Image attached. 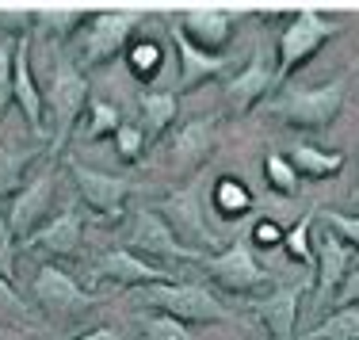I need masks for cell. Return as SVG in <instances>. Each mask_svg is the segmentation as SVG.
Here are the masks:
<instances>
[{
	"instance_id": "6da1fadb",
	"label": "cell",
	"mask_w": 359,
	"mask_h": 340,
	"mask_svg": "<svg viewBox=\"0 0 359 340\" xmlns=\"http://www.w3.org/2000/svg\"><path fill=\"white\" fill-rule=\"evenodd\" d=\"M42 115L50 111V126H46V157L57 161L62 146L69 142V130L81 115V107L88 104V76L76 69V62L69 57V50L57 46V35H50L46 46V76H42Z\"/></svg>"
},
{
	"instance_id": "7a4b0ae2",
	"label": "cell",
	"mask_w": 359,
	"mask_h": 340,
	"mask_svg": "<svg viewBox=\"0 0 359 340\" xmlns=\"http://www.w3.org/2000/svg\"><path fill=\"white\" fill-rule=\"evenodd\" d=\"M348 81H352V73L337 76V81H329V84H318V88H310V84L279 88L276 96L264 104V111L283 118L290 126H302V130H325V126L337 123L340 107H344Z\"/></svg>"
},
{
	"instance_id": "3957f363",
	"label": "cell",
	"mask_w": 359,
	"mask_h": 340,
	"mask_svg": "<svg viewBox=\"0 0 359 340\" xmlns=\"http://www.w3.org/2000/svg\"><path fill=\"white\" fill-rule=\"evenodd\" d=\"M149 23V15L142 12H100V15H84L81 27L69 35V57L76 62V69H96V65L111 62L118 50L130 46V35Z\"/></svg>"
},
{
	"instance_id": "277c9868",
	"label": "cell",
	"mask_w": 359,
	"mask_h": 340,
	"mask_svg": "<svg viewBox=\"0 0 359 340\" xmlns=\"http://www.w3.org/2000/svg\"><path fill=\"white\" fill-rule=\"evenodd\" d=\"M134 302H149L161 313L195 325V321H237V313L210 291L203 279H172V283L134 287Z\"/></svg>"
},
{
	"instance_id": "5b68a950",
	"label": "cell",
	"mask_w": 359,
	"mask_h": 340,
	"mask_svg": "<svg viewBox=\"0 0 359 340\" xmlns=\"http://www.w3.org/2000/svg\"><path fill=\"white\" fill-rule=\"evenodd\" d=\"M210 184H215L210 168H199L184 188H176L172 195H165V199L153 207L168 226H172V233L180 237V241L184 245L191 241V249H218V233L207 222Z\"/></svg>"
},
{
	"instance_id": "8992f818",
	"label": "cell",
	"mask_w": 359,
	"mask_h": 340,
	"mask_svg": "<svg viewBox=\"0 0 359 340\" xmlns=\"http://www.w3.org/2000/svg\"><path fill=\"white\" fill-rule=\"evenodd\" d=\"M195 268L207 271L222 291H229V294L256 299V291H276V276L256 260V249H252L249 237H233L222 252L203 257Z\"/></svg>"
},
{
	"instance_id": "52a82bcc",
	"label": "cell",
	"mask_w": 359,
	"mask_h": 340,
	"mask_svg": "<svg viewBox=\"0 0 359 340\" xmlns=\"http://www.w3.org/2000/svg\"><path fill=\"white\" fill-rule=\"evenodd\" d=\"M344 27L340 20H332V15H321L313 12V8H306V12H294L287 15L283 31H279L276 39V50H279V62H276V88H283L287 76L298 69V65H306L313 54L329 42L337 31Z\"/></svg>"
},
{
	"instance_id": "ba28073f",
	"label": "cell",
	"mask_w": 359,
	"mask_h": 340,
	"mask_svg": "<svg viewBox=\"0 0 359 340\" xmlns=\"http://www.w3.org/2000/svg\"><path fill=\"white\" fill-rule=\"evenodd\" d=\"M126 249L130 252H149V260H180V264H199L203 249H191L172 233V226L157 215L153 207H134L130 210V222H126Z\"/></svg>"
},
{
	"instance_id": "9c48e42d",
	"label": "cell",
	"mask_w": 359,
	"mask_h": 340,
	"mask_svg": "<svg viewBox=\"0 0 359 340\" xmlns=\"http://www.w3.org/2000/svg\"><path fill=\"white\" fill-rule=\"evenodd\" d=\"M31 291H35V302L42 306V313H50L54 321H73V318H81V313H88L92 306L104 302V294L84 291V287L76 283V279L57 264V260L39 264Z\"/></svg>"
},
{
	"instance_id": "30bf717a",
	"label": "cell",
	"mask_w": 359,
	"mask_h": 340,
	"mask_svg": "<svg viewBox=\"0 0 359 340\" xmlns=\"http://www.w3.org/2000/svg\"><path fill=\"white\" fill-rule=\"evenodd\" d=\"M69 176L76 184V199L84 203L88 210L104 218H123L126 199L138 191V184L130 176H115V172H100V168H88L84 161L69 157Z\"/></svg>"
},
{
	"instance_id": "8fae6325",
	"label": "cell",
	"mask_w": 359,
	"mask_h": 340,
	"mask_svg": "<svg viewBox=\"0 0 359 340\" xmlns=\"http://www.w3.org/2000/svg\"><path fill=\"white\" fill-rule=\"evenodd\" d=\"M352 264H355V249L344 237L321 226L318 237H313V313H325V306L337 299Z\"/></svg>"
},
{
	"instance_id": "7c38bea8",
	"label": "cell",
	"mask_w": 359,
	"mask_h": 340,
	"mask_svg": "<svg viewBox=\"0 0 359 340\" xmlns=\"http://www.w3.org/2000/svg\"><path fill=\"white\" fill-rule=\"evenodd\" d=\"M313 291V276H302L294 283H283L268 294H256V299H245V310L256 313L264 329L271 333V340H298V302L302 294Z\"/></svg>"
},
{
	"instance_id": "4fadbf2b",
	"label": "cell",
	"mask_w": 359,
	"mask_h": 340,
	"mask_svg": "<svg viewBox=\"0 0 359 340\" xmlns=\"http://www.w3.org/2000/svg\"><path fill=\"white\" fill-rule=\"evenodd\" d=\"M88 279H96V283H118V287H149V283H172L180 276H172L165 264H153V260L130 252L126 245H115V249L96 257Z\"/></svg>"
},
{
	"instance_id": "5bb4252c",
	"label": "cell",
	"mask_w": 359,
	"mask_h": 340,
	"mask_svg": "<svg viewBox=\"0 0 359 340\" xmlns=\"http://www.w3.org/2000/svg\"><path fill=\"white\" fill-rule=\"evenodd\" d=\"M165 27H168V39H172L176 46V57H180V69H176V96L180 92H191L199 88L203 81H210V76H222L226 69H233L237 65V54H207V50H199L191 39L184 35V31L176 27L172 15H165Z\"/></svg>"
},
{
	"instance_id": "9a60e30c",
	"label": "cell",
	"mask_w": 359,
	"mask_h": 340,
	"mask_svg": "<svg viewBox=\"0 0 359 340\" xmlns=\"http://www.w3.org/2000/svg\"><path fill=\"white\" fill-rule=\"evenodd\" d=\"M54 188H57V161H50L35 180H27L15 191L12 210H8V226H12V233L20 245L42 226V215H46L50 203H54Z\"/></svg>"
},
{
	"instance_id": "2e32d148",
	"label": "cell",
	"mask_w": 359,
	"mask_h": 340,
	"mask_svg": "<svg viewBox=\"0 0 359 340\" xmlns=\"http://www.w3.org/2000/svg\"><path fill=\"white\" fill-rule=\"evenodd\" d=\"M81 245H84V215H81V199H73L54 218H46L20 249H46L57 260H76Z\"/></svg>"
},
{
	"instance_id": "e0dca14e",
	"label": "cell",
	"mask_w": 359,
	"mask_h": 340,
	"mask_svg": "<svg viewBox=\"0 0 359 340\" xmlns=\"http://www.w3.org/2000/svg\"><path fill=\"white\" fill-rule=\"evenodd\" d=\"M271 88H276V69H271V62H268V46L256 42L252 57L245 62V69H237L226 81L222 96H226V104L233 107L237 115H245V111H252V107L260 104Z\"/></svg>"
},
{
	"instance_id": "ac0fdd59",
	"label": "cell",
	"mask_w": 359,
	"mask_h": 340,
	"mask_svg": "<svg viewBox=\"0 0 359 340\" xmlns=\"http://www.w3.org/2000/svg\"><path fill=\"white\" fill-rule=\"evenodd\" d=\"M218 126L222 118L218 115H199V118H187L180 123L165 142V153L176 168H195L210 157V149L218 146Z\"/></svg>"
},
{
	"instance_id": "d6986e66",
	"label": "cell",
	"mask_w": 359,
	"mask_h": 340,
	"mask_svg": "<svg viewBox=\"0 0 359 340\" xmlns=\"http://www.w3.org/2000/svg\"><path fill=\"white\" fill-rule=\"evenodd\" d=\"M176 27L207 54H226L233 27L241 23V12H222V8H207V12H180L172 15Z\"/></svg>"
},
{
	"instance_id": "ffe728a7",
	"label": "cell",
	"mask_w": 359,
	"mask_h": 340,
	"mask_svg": "<svg viewBox=\"0 0 359 340\" xmlns=\"http://www.w3.org/2000/svg\"><path fill=\"white\" fill-rule=\"evenodd\" d=\"M12 104H20L23 118L31 123L35 138L46 142V118H42V88L39 76L31 69V35L23 31L20 46H15V76H12Z\"/></svg>"
},
{
	"instance_id": "44dd1931",
	"label": "cell",
	"mask_w": 359,
	"mask_h": 340,
	"mask_svg": "<svg viewBox=\"0 0 359 340\" xmlns=\"http://www.w3.org/2000/svg\"><path fill=\"white\" fill-rule=\"evenodd\" d=\"M287 161L294 165L298 180H329V176H337L344 168V153H329V149L313 146V142H294Z\"/></svg>"
},
{
	"instance_id": "7402d4cb",
	"label": "cell",
	"mask_w": 359,
	"mask_h": 340,
	"mask_svg": "<svg viewBox=\"0 0 359 340\" xmlns=\"http://www.w3.org/2000/svg\"><path fill=\"white\" fill-rule=\"evenodd\" d=\"M180 111V96L176 92H161V88H145L138 96V115H142V134L145 138H157L168 130V123Z\"/></svg>"
},
{
	"instance_id": "603a6c76",
	"label": "cell",
	"mask_w": 359,
	"mask_h": 340,
	"mask_svg": "<svg viewBox=\"0 0 359 340\" xmlns=\"http://www.w3.org/2000/svg\"><path fill=\"white\" fill-rule=\"evenodd\" d=\"M126 69L138 81H149V88H161V81H165L161 69H172V65L165 62V50H161L157 39H138L126 46Z\"/></svg>"
},
{
	"instance_id": "cb8c5ba5",
	"label": "cell",
	"mask_w": 359,
	"mask_h": 340,
	"mask_svg": "<svg viewBox=\"0 0 359 340\" xmlns=\"http://www.w3.org/2000/svg\"><path fill=\"white\" fill-rule=\"evenodd\" d=\"M46 146H12V142H0V195H15L23 188V172L35 165V157H42Z\"/></svg>"
},
{
	"instance_id": "d4e9b609",
	"label": "cell",
	"mask_w": 359,
	"mask_h": 340,
	"mask_svg": "<svg viewBox=\"0 0 359 340\" xmlns=\"http://www.w3.org/2000/svg\"><path fill=\"white\" fill-rule=\"evenodd\" d=\"M210 207H215L218 218H241L252 210V195L241 180L233 176H222V180L210 184Z\"/></svg>"
},
{
	"instance_id": "484cf974",
	"label": "cell",
	"mask_w": 359,
	"mask_h": 340,
	"mask_svg": "<svg viewBox=\"0 0 359 340\" xmlns=\"http://www.w3.org/2000/svg\"><path fill=\"white\" fill-rule=\"evenodd\" d=\"M298 340H359V306H340L321 325L306 329Z\"/></svg>"
},
{
	"instance_id": "4316f807",
	"label": "cell",
	"mask_w": 359,
	"mask_h": 340,
	"mask_svg": "<svg viewBox=\"0 0 359 340\" xmlns=\"http://www.w3.org/2000/svg\"><path fill=\"white\" fill-rule=\"evenodd\" d=\"M313 222H318V207L306 210V215L290 226V233L283 237V249L290 252V260H298V264H302L306 276H313V241H310Z\"/></svg>"
},
{
	"instance_id": "83f0119b",
	"label": "cell",
	"mask_w": 359,
	"mask_h": 340,
	"mask_svg": "<svg viewBox=\"0 0 359 340\" xmlns=\"http://www.w3.org/2000/svg\"><path fill=\"white\" fill-rule=\"evenodd\" d=\"M138 340H195L191 325H184V321L168 318V313H138Z\"/></svg>"
},
{
	"instance_id": "f1b7e54d",
	"label": "cell",
	"mask_w": 359,
	"mask_h": 340,
	"mask_svg": "<svg viewBox=\"0 0 359 340\" xmlns=\"http://www.w3.org/2000/svg\"><path fill=\"white\" fill-rule=\"evenodd\" d=\"M88 126H84V134H81V142H100L104 134L111 130H118L123 126V118H118V107L115 104H107V100H100V96H88Z\"/></svg>"
},
{
	"instance_id": "f546056e",
	"label": "cell",
	"mask_w": 359,
	"mask_h": 340,
	"mask_svg": "<svg viewBox=\"0 0 359 340\" xmlns=\"http://www.w3.org/2000/svg\"><path fill=\"white\" fill-rule=\"evenodd\" d=\"M15 46H20V35L0 23V118H4L8 104H12V76H15Z\"/></svg>"
},
{
	"instance_id": "4dcf8cb0",
	"label": "cell",
	"mask_w": 359,
	"mask_h": 340,
	"mask_svg": "<svg viewBox=\"0 0 359 340\" xmlns=\"http://www.w3.org/2000/svg\"><path fill=\"white\" fill-rule=\"evenodd\" d=\"M264 176H268L271 191H283V195L298 191V172L283 153H268V157H264Z\"/></svg>"
},
{
	"instance_id": "1f68e13d",
	"label": "cell",
	"mask_w": 359,
	"mask_h": 340,
	"mask_svg": "<svg viewBox=\"0 0 359 340\" xmlns=\"http://www.w3.org/2000/svg\"><path fill=\"white\" fill-rule=\"evenodd\" d=\"M325 229H332L337 237H344L348 245L359 252V215H344V210H318Z\"/></svg>"
},
{
	"instance_id": "d6a6232c",
	"label": "cell",
	"mask_w": 359,
	"mask_h": 340,
	"mask_svg": "<svg viewBox=\"0 0 359 340\" xmlns=\"http://www.w3.org/2000/svg\"><path fill=\"white\" fill-rule=\"evenodd\" d=\"M27 313H31L27 299H23V294L12 287V279L0 276V318H8V321H27Z\"/></svg>"
},
{
	"instance_id": "836d02e7",
	"label": "cell",
	"mask_w": 359,
	"mask_h": 340,
	"mask_svg": "<svg viewBox=\"0 0 359 340\" xmlns=\"http://www.w3.org/2000/svg\"><path fill=\"white\" fill-rule=\"evenodd\" d=\"M15 252H20V241L8 226V215H0V276L12 279V283H15Z\"/></svg>"
},
{
	"instance_id": "e575fe53",
	"label": "cell",
	"mask_w": 359,
	"mask_h": 340,
	"mask_svg": "<svg viewBox=\"0 0 359 340\" xmlns=\"http://www.w3.org/2000/svg\"><path fill=\"white\" fill-rule=\"evenodd\" d=\"M115 146H118V157H123V161H138V157H142V146H145L142 126L123 123V126L115 130Z\"/></svg>"
},
{
	"instance_id": "d590c367",
	"label": "cell",
	"mask_w": 359,
	"mask_h": 340,
	"mask_svg": "<svg viewBox=\"0 0 359 340\" xmlns=\"http://www.w3.org/2000/svg\"><path fill=\"white\" fill-rule=\"evenodd\" d=\"M340 306H359V260L348 268L344 283H340V291H337V310Z\"/></svg>"
},
{
	"instance_id": "8d00e7d4",
	"label": "cell",
	"mask_w": 359,
	"mask_h": 340,
	"mask_svg": "<svg viewBox=\"0 0 359 340\" xmlns=\"http://www.w3.org/2000/svg\"><path fill=\"white\" fill-rule=\"evenodd\" d=\"M287 233H279V226L271 222V218H264V222H256L252 229V249H264V245H279Z\"/></svg>"
},
{
	"instance_id": "74e56055",
	"label": "cell",
	"mask_w": 359,
	"mask_h": 340,
	"mask_svg": "<svg viewBox=\"0 0 359 340\" xmlns=\"http://www.w3.org/2000/svg\"><path fill=\"white\" fill-rule=\"evenodd\" d=\"M76 340H126L118 329H111V325H100V329H88L84 336H76Z\"/></svg>"
}]
</instances>
